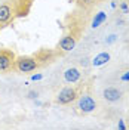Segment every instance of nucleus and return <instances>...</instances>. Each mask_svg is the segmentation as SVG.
<instances>
[{
  "instance_id": "nucleus-1",
  "label": "nucleus",
  "mask_w": 129,
  "mask_h": 130,
  "mask_svg": "<svg viewBox=\"0 0 129 130\" xmlns=\"http://www.w3.org/2000/svg\"><path fill=\"white\" fill-rule=\"evenodd\" d=\"M86 12H89L88 9L77 8L65 16V30L68 34L74 36L77 40H80L82 34L85 32V28L89 22V16L86 15Z\"/></svg>"
},
{
  "instance_id": "nucleus-15",
  "label": "nucleus",
  "mask_w": 129,
  "mask_h": 130,
  "mask_svg": "<svg viewBox=\"0 0 129 130\" xmlns=\"http://www.w3.org/2000/svg\"><path fill=\"white\" fill-rule=\"evenodd\" d=\"M120 80L122 81H129V71H126L125 74H122V75H120Z\"/></svg>"
},
{
  "instance_id": "nucleus-9",
  "label": "nucleus",
  "mask_w": 129,
  "mask_h": 130,
  "mask_svg": "<svg viewBox=\"0 0 129 130\" xmlns=\"http://www.w3.org/2000/svg\"><path fill=\"white\" fill-rule=\"evenodd\" d=\"M64 80L65 83H70V84H74V83H79L82 80V73L79 68L76 67H70L64 71Z\"/></svg>"
},
{
  "instance_id": "nucleus-8",
  "label": "nucleus",
  "mask_w": 129,
  "mask_h": 130,
  "mask_svg": "<svg viewBox=\"0 0 129 130\" xmlns=\"http://www.w3.org/2000/svg\"><path fill=\"white\" fill-rule=\"evenodd\" d=\"M77 39L74 37V36H71V34H68V32H65L64 36H62V39L58 41V46L57 47L59 49V50H62V52H70V50H73V49L76 47V44H77Z\"/></svg>"
},
{
  "instance_id": "nucleus-2",
  "label": "nucleus",
  "mask_w": 129,
  "mask_h": 130,
  "mask_svg": "<svg viewBox=\"0 0 129 130\" xmlns=\"http://www.w3.org/2000/svg\"><path fill=\"white\" fill-rule=\"evenodd\" d=\"M40 70V65L36 61V58L33 55H21V56H16L15 59V67H14V71L19 74H30Z\"/></svg>"
},
{
  "instance_id": "nucleus-3",
  "label": "nucleus",
  "mask_w": 129,
  "mask_h": 130,
  "mask_svg": "<svg viewBox=\"0 0 129 130\" xmlns=\"http://www.w3.org/2000/svg\"><path fill=\"white\" fill-rule=\"evenodd\" d=\"M62 55H64V52H62V50H59L58 47L57 49L42 47V49H39L37 52H34V53H33V56L36 58V61L39 62L40 68H45V67H48V65L54 64L58 58L62 56Z\"/></svg>"
},
{
  "instance_id": "nucleus-14",
  "label": "nucleus",
  "mask_w": 129,
  "mask_h": 130,
  "mask_svg": "<svg viewBox=\"0 0 129 130\" xmlns=\"http://www.w3.org/2000/svg\"><path fill=\"white\" fill-rule=\"evenodd\" d=\"M120 9H122L123 13H129V8H128V5H126V2H123L120 5Z\"/></svg>"
},
{
  "instance_id": "nucleus-4",
  "label": "nucleus",
  "mask_w": 129,
  "mask_h": 130,
  "mask_svg": "<svg viewBox=\"0 0 129 130\" xmlns=\"http://www.w3.org/2000/svg\"><path fill=\"white\" fill-rule=\"evenodd\" d=\"M79 89L77 87H74V86H67L64 89L59 90V93L57 95L55 98V102H57L58 105H70L73 102H76L77 101V98H79Z\"/></svg>"
},
{
  "instance_id": "nucleus-16",
  "label": "nucleus",
  "mask_w": 129,
  "mask_h": 130,
  "mask_svg": "<svg viewBox=\"0 0 129 130\" xmlns=\"http://www.w3.org/2000/svg\"><path fill=\"white\" fill-rule=\"evenodd\" d=\"M114 40H116V36L113 34V36H110V39L107 40V43H111V41H114Z\"/></svg>"
},
{
  "instance_id": "nucleus-13",
  "label": "nucleus",
  "mask_w": 129,
  "mask_h": 130,
  "mask_svg": "<svg viewBox=\"0 0 129 130\" xmlns=\"http://www.w3.org/2000/svg\"><path fill=\"white\" fill-rule=\"evenodd\" d=\"M105 19H107V13H105V12H98V13H95V16H94L91 27H92V28H98Z\"/></svg>"
},
{
  "instance_id": "nucleus-6",
  "label": "nucleus",
  "mask_w": 129,
  "mask_h": 130,
  "mask_svg": "<svg viewBox=\"0 0 129 130\" xmlns=\"http://www.w3.org/2000/svg\"><path fill=\"white\" fill-rule=\"evenodd\" d=\"M16 55L9 49H0V73L6 74L14 71Z\"/></svg>"
},
{
  "instance_id": "nucleus-10",
  "label": "nucleus",
  "mask_w": 129,
  "mask_h": 130,
  "mask_svg": "<svg viewBox=\"0 0 129 130\" xmlns=\"http://www.w3.org/2000/svg\"><path fill=\"white\" fill-rule=\"evenodd\" d=\"M104 99L105 101H108V102H116V101H119L122 96V92L119 89H116V87H107L104 90Z\"/></svg>"
},
{
  "instance_id": "nucleus-17",
  "label": "nucleus",
  "mask_w": 129,
  "mask_h": 130,
  "mask_svg": "<svg viewBox=\"0 0 129 130\" xmlns=\"http://www.w3.org/2000/svg\"><path fill=\"white\" fill-rule=\"evenodd\" d=\"M31 78H33V80H40V78H42V75H40V74H37V75H33Z\"/></svg>"
},
{
  "instance_id": "nucleus-5",
  "label": "nucleus",
  "mask_w": 129,
  "mask_h": 130,
  "mask_svg": "<svg viewBox=\"0 0 129 130\" xmlns=\"http://www.w3.org/2000/svg\"><path fill=\"white\" fill-rule=\"evenodd\" d=\"M97 101L91 93H80L77 98V109L82 114H91L97 109Z\"/></svg>"
},
{
  "instance_id": "nucleus-18",
  "label": "nucleus",
  "mask_w": 129,
  "mask_h": 130,
  "mask_svg": "<svg viewBox=\"0 0 129 130\" xmlns=\"http://www.w3.org/2000/svg\"><path fill=\"white\" fill-rule=\"evenodd\" d=\"M119 127H120V129H125V124H123V120H120V121H119Z\"/></svg>"
},
{
  "instance_id": "nucleus-12",
  "label": "nucleus",
  "mask_w": 129,
  "mask_h": 130,
  "mask_svg": "<svg viewBox=\"0 0 129 130\" xmlns=\"http://www.w3.org/2000/svg\"><path fill=\"white\" fill-rule=\"evenodd\" d=\"M73 2L76 3V6H77V8H80V9H88V10H91L94 6H97L101 0H73Z\"/></svg>"
},
{
  "instance_id": "nucleus-19",
  "label": "nucleus",
  "mask_w": 129,
  "mask_h": 130,
  "mask_svg": "<svg viewBox=\"0 0 129 130\" xmlns=\"http://www.w3.org/2000/svg\"><path fill=\"white\" fill-rule=\"evenodd\" d=\"M0 31H2V27H0Z\"/></svg>"
},
{
  "instance_id": "nucleus-11",
  "label": "nucleus",
  "mask_w": 129,
  "mask_h": 130,
  "mask_svg": "<svg viewBox=\"0 0 129 130\" xmlns=\"http://www.w3.org/2000/svg\"><path fill=\"white\" fill-rule=\"evenodd\" d=\"M108 61H110V53L108 52H101L99 55H97L92 59V65L94 67H101V65L107 64Z\"/></svg>"
},
{
  "instance_id": "nucleus-7",
  "label": "nucleus",
  "mask_w": 129,
  "mask_h": 130,
  "mask_svg": "<svg viewBox=\"0 0 129 130\" xmlns=\"http://www.w3.org/2000/svg\"><path fill=\"white\" fill-rule=\"evenodd\" d=\"M16 19V15H15V9L12 6V3L6 0L5 3L0 5V27H6L9 25L12 21Z\"/></svg>"
}]
</instances>
